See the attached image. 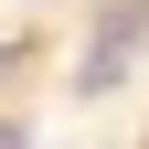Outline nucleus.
Here are the masks:
<instances>
[{
  "instance_id": "obj_2",
  "label": "nucleus",
  "mask_w": 149,
  "mask_h": 149,
  "mask_svg": "<svg viewBox=\"0 0 149 149\" xmlns=\"http://www.w3.org/2000/svg\"><path fill=\"white\" fill-rule=\"evenodd\" d=\"M0 149H32V139H22V128H0Z\"/></svg>"
},
{
  "instance_id": "obj_1",
  "label": "nucleus",
  "mask_w": 149,
  "mask_h": 149,
  "mask_svg": "<svg viewBox=\"0 0 149 149\" xmlns=\"http://www.w3.org/2000/svg\"><path fill=\"white\" fill-rule=\"evenodd\" d=\"M139 32H149V0H117L96 22V53H85V74H74V96H117L128 85V53H139Z\"/></svg>"
}]
</instances>
